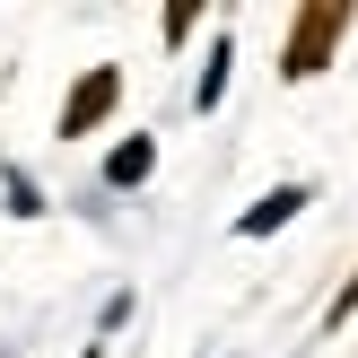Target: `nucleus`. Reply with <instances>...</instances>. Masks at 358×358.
<instances>
[{"mask_svg": "<svg viewBox=\"0 0 358 358\" xmlns=\"http://www.w3.org/2000/svg\"><path fill=\"white\" fill-rule=\"evenodd\" d=\"M358 27L350 0H306V9L289 17V44H280V79H315V70H332V52H341V35Z\"/></svg>", "mask_w": 358, "mask_h": 358, "instance_id": "nucleus-1", "label": "nucleus"}, {"mask_svg": "<svg viewBox=\"0 0 358 358\" xmlns=\"http://www.w3.org/2000/svg\"><path fill=\"white\" fill-rule=\"evenodd\" d=\"M114 105H122V70L114 62H87L79 79H70L62 114H52V140H96L105 122H114Z\"/></svg>", "mask_w": 358, "mask_h": 358, "instance_id": "nucleus-2", "label": "nucleus"}, {"mask_svg": "<svg viewBox=\"0 0 358 358\" xmlns=\"http://www.w3.org/2000/svg\"><path fill=\"white\" fill-rule=\"evenodd\" d=\"M306 201H315L306 184H271V192H262V201H254V210L236 219V236H245V245H254V236H280V227H289V219H297Z\"/></svg>", "mask_w": 358, "mask_h": 358, "instance_id": "nucleus-3", "label": "nucleus"}, {"mask_svg": "<svg viewBox=\"0 0 358 358\" xmlns=\"http://www.w3.org/2000/svg\"><path fill=\"white\" fill-rule=\"evenodd\" d=\"M149 175H157V140H149V131H131V140L105 149V184H114V192H140Z\"/></svg>", "mask_w": 358, "mask_h": 358, "instance_id": "nucleus-4", "label": "nucleus"}, {"mask_svg": "<svg viewBox=\"0 0 358 358\" xmlns=\"http://www.w3.org/2000/svg\"><path fill=\"white\" fill-rule=\"evenodd\" d=\"M227 70H236V44H210V62H201V87H192V114H219V96H227Z\"/></svg>", "mask_w": 358, "mask_h": 358, "instance_id": "nucleus-5", "label": "nucleus"}, {"mask_svg": "<svg viewBox=\"0 0 358 358\" xmlns=\"http://www.w3.org/2000/svg\"><path fill=\"white\" fill-rule=\"evenodd\" d=\"M0 210H9V219H44V184H35L27 166H0Z\"/></svg>", "mask_w": 358, "mask_h": 358, "instance_id": "nucleus-6", "label": "nucleus"}, {"mask_svg": "<svg viewBox=\"0 0 358 358\" xmlns=\"http://www.w3.org/2000/svg\"><path fill=\"white\" fill-rule=\"evenodd\" d=\"M192 27H201V9H192V0H184V9H166V17H157V35H166V52H184V44H192Z\"/></svg>", "mask_w": 358, "mask_h": 358, "instance_id": "nucleus-7", "label": "nucleus"}, {"mask_svg": "<svg viewBox=\"0 0 358 358\" xmlns=\"http://www.w3.org/2000/svg\"><path fill=\"white\" fill-rule=\"evenodd\" d=\"M350 315H358V271L341 280V289H332V306H324V332H341V324H350Z\"/></svg>", "mask_w": 358, "mask_h": 358, "instance_id": "nucleus-8", "label": "nucleus"}, {"mask_svg": "<svg viewBox=\"0 0 358 358\" xmlns=\"http://www.w3.org/2000/svg\"><path fill=\"white\" fill-rule=\"evenodd\" d=\"M79 358H105V341H87V350H79Z\"/></svg>", "mask_w": 358, "mask_h": 358, "instance_id": "nucleus-9", "label": "nucleus"}]
</instances>
